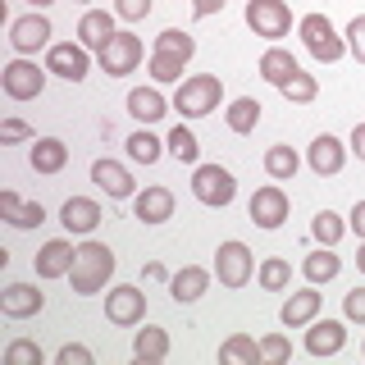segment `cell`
Returning <instances> with one entry per match:
<instances>
[{"label":"cell","instance_id":"16","mask_svg":"<svg viewBox=\"0 0 365 365\" xmlns=\"http://www.w3.org/2000/svg\"><path fill=\"white\" fill-rule=\"evenodd\" d=\"M73 256H78V247L68 242V237H51L37 256H32V265H37L41 279H68V269H73Z\"/></svg>","mask_w":365,"mask_h":365},{"label":"cell","instance_id":"13","mask_svg":"<svg viewBox=\"0 0 365 365\" xmlns=\"http://www.w3.org/2000/svg\"><path fill=\"white\" fill-rule=\"evenodd\" d=\"M347 347V324H342V319H311V324H306V351H311V356H338V351Z\"/></svg>","mask_w":365,"mask_h":365},{"label":"cell","instance_id":"50","mask_svg":"<svg viewBox=\"0 0 365 365\" xmlns=\"http://www.w3.org/2000/svg\"><path fill=\"white\" fill-rule=\"evenodd\" d=\"M351 151L365 160V123H356V128H351Z\"/></svg>","mask_w":365,"mask_h":365},{"label":"cell","instance_id":"21","mask_svg":"<svg viewBox=\"0 0 365 365\" xmlns=\"http://www.w3.org/2000/svg\"><path fill=\"white\" fill-rule=\"evenodd\" d=\"M319 306H324V297H319V292H315V283H311V288L292 292L288 302H283L279 319H283V324H288V329H306V324H311V319L319 315Z\"/></svg>","mask_w":365,"mask_h":365},{"label":"cell","instance_id":"10","mask_svg":"<svg viewBox=\"0 0 365 365\" xmlns=\"http://www.w3.org/2000/svg\"><path fill=\"white\" fill-rule=\"evenodd\" d=\"M251 224L256 228H279L283 220H288V210H292V201H288V192L279 187V182H265V187H256V197H251Z\"/></svg>","mask_w":365,"mask_h":365},{"label":"cell","instance_id":"29","mask_svg":"<svg viewBox=\"0 0 365 365\" xmlns=\"http://www.w3.org/2000/svg\"><path fill=\"white\" fill-rule=\"evenodd\" d=\"M133 356L137 361H165L169 356V334L165 329H155V324H146V329H137V338H133Z\"/></svg>","mask_w":365,"mask_h":365},{"label":"cell","instance_id":"45","mask_svg":"<svg viewBox=\"0 0 365 365\" xmlns=\"http://www.w3.org/2000/svg\"><path fill=\"white\" fill-rule=\"evenodd\" d=\"M55 361H60V365H91V351L78 347V342H64V347L55 351Z\"/></svg>","mask_w":365,"mask_h":365},{"label":"cell","instance_id":"23","mask_svg":"<svg viewBox=\"0 0 365 365\" xmlns=\"http://www.w3.org/2000/svg\"><path fill=\"white\" fill-rule=\"evenodd\" d=\"M128 114H133L137 123H155V119H165V114H169L165 91H160L155 83H151V87H133V91H128Z\"/></svg>","mask_w":365,"mask_h":365},{"label":"cell","instance_id":"22","mask_svg":"<svg viewBox=\"0 0 365 365\" xmlns=\"http://www.w3.org/2000/svg\"><path fill=\"white\" fill-rule=\"evenodd\" d=\"M205 288H210V269H201V265H182L174 279H169V297H174L178 306H187V302H201Z\"/></svg>","mask_w":365,"mask_h":365},{"label":"cell","instance_id":"27","mask_svg":"<svg viewBox=\"0 0 365 365\" xmlns=\"http://www.w3.org/2000/svg\"><path fill=\"white\" fill-rule=\"evenodd\" d=\"M338 269H342V260L334 256V247H315L311 256L302 260L306 283H334V279H338Z\"/></svg>","mask_w":365,"mask_h":365},{"label":"cell","instance_id":"28","mask_svg":"<svg viewBox=\"0 0 365 365\" xmlns=\"http://www.w3.org/2000/svg\"><path fill=\"white\" fill-rule=\"evenodd\" d=\"M297 169H302V160H297V151H292L288 142H274L269 151H265V174H269L274 182H292Z\"/></svg>","mask_w":365,"mask_h":365},{"label":"cell","instance_id":"35","mask_svg":"<svg viewBox=\"0 0 365 365\" xmlns=\"http://www.w3.org/2000/svg\"><path fill=\"white\" fill-rule=\"evenodd\" d=\"M155 51L178 55V60H192V55H197V37H192V32H182V28H165L155 37Z\"/></svg>","mask_w":365,"mask_h":365},{"label":"cell","instance_id":"31","mask_svg":"<svg viewBox=\"0 0 365 365\" xmlns=\"http://www.w3.org/2000/svg\"><path fill=\"white\" fill-rule=\"evenodd\" d=\"M256 283H260L265 292H288V283H292V265H288L283 256H265V260L256 265Z\"/></svg>","mask_w":365,"mask_h":365},{"label":"cell","instance_id":"8","mask_svg":"<svg viewBox=\"0 0 365 365\" xmlns=\"http://www.w3.org/2000/svg\"><path fill=\"white\" fill-rule=\"evenodd\" d=\"M46 68H51L55 78H64V83H83L91 73V51L83 41H55L51 51H46Z\"/></svg>","mask_w":365,"mask_h":365},{"label":"cell","instance_id":"7","mask_svg":"<svg viewBox=\"0 0 365 365\" xmlns=\"http://www.w3.org/2000/svg\"><path fill=\"white\" fill-rule=\"evenodd\" d=\"M251 274H256V256H251L247 242H220L215 251V279L224 288H247Z\"/></svg>","mask_w":365,"mask_h":365},{"label":"cell","instance_id":"4","mask_svg":"<svg viewBox=\"0 0 365 365\" xmlns=\"http://www.w3.org/2000/svg\"><path fill=\"white\" fill-rule=\"evenodd\" d=\"M192 197L201 205H215V210H220V205H228L237 197V178L228 174L224 165H197L192 169Z\"/></svg>","mask_w":365,"mask_h":365},{"label":"cell","instance_id":"46","mask_svg":"<svg viewBox=\"0 0 365 365\" xmlns=\"http://www.w3.org/2000/svg\"><path fill=\"white\" fill-rule=\"evenodd\" d=\"M19 210H23V201H19V192H0V220H5V224H14L19 220Z\"/></svg>","mask_w":365,"mask_h":365},{"label":"cell","instance_id":"54","mask_svg":"<svg viewBox=\"0 0 365 365\" xmlns=\"http://www.w3.org/2000/svg\"><path fill=\"white\" fill-rule=\"evenodd\" d=\"M361 351H365V347H361Z\"/></svg>","mask_w":365,"mask_h":365},{"label":"cell","instance_id":"30","mask_svg":"<svg viewBox=\"0 0 365 365\" xmlns=\"http://www.w3.org/2000/svg\"><path fill=\"white\" fill-rule=\"evenodd\" d=\"M220 361L224 365H260L265 356H260V342L251 338V334H233V338H224Z\"/></svg>","mask_w":365,"mask_h":365},{"label":"cell","instance_id":"36","mask_svg":"<svg viewBox=\"0 0 365 365\" xmlns=\"http://www.w3.org/2000/svg\"><path fill=\"white\" fill-rule=\"evenodd\" d=\"M283 96L292 101V106H311V101L319 96V83H315V73H306V68H297V73L288 78V83L279 87Z\"/></svg>","mask_w":365,"mask_h":365},{"label":"cell","instance_id":"9","mask_svg":"<svg viewBox=\"0 0 365 365\" xmlns=\"http://www.w3.org/2000/svg\"><path fill=\"white\" fill-rule=\"evenodd\" d=\"M96 60H101V73H110V78L133 73V68L142 64V37H137V32H114V41L96 55Z\"/></svg>","mask_w":365,"mask_h":365},{"label":"cell","instance_id":"11","mask_svg":"<svg viewBox=\"0 0 365 365\" xmlns=\"http://www.w3.org/2000/svg\"><path fill=\"white\" fill-rule=\"evenodd\" d=\"M106 319L110 324H142L146 319V292L142 288H133V283H119V288H110L106 297Z\"/></svg>","mask_w":365,"mask_h":365},{"label":"cell","instance_id":"44","mask_svg":"<svg viewBox=\"0 0 365 365\" xmlns=\"http://www.w3.org/2000/svg\"><path fill=\"white\" fill-rule=\"evenodd\" d=\"M37 224H46V210H41V201H23V210H19L14 228H37Z\"/></svg>","mask_w":365,"mask_h":365},{"label":"cell","instance_id":"12","mask_svg":"<svg viewBox=\"0 0 365 365\" xmlns=\"http://www.w3.org/2000/svg\"><path fill=\"white\" fill-rule=\"evenodd\" d=\"M9 46H14L19 55H37L41 46H51V19H46L41 9L14 19V23H9Z\"/></svg>","mask_w":365,"mask_h":365},{"label":"cell","instance_id":"17","mask_svg":"<svg viewBox=\"0 0 365 365\" xmlns=\"http://www.w3.org/2000/svg\"><path fill=\"white\" fill-rule=\"evenodd\" d=\"M114 19H119L114 9H110V14H106V9H87V14L78 19V41H83L87 51L101 55V51L114 41V32H119V28H114Z\"/></svg>","mask_w":365,"mask_h":365},{"label":"cell","instance_id":"51","mask_svg":"<svg viewBox=\"0 0 365 365\" xmlns=\"http://www.w3.org/2000/svg\"><path fill=\"white\" fill-rule=\"evenodd\" d=\"M356 269L365 274V237H361V251H356Z\"/></svg>","mask_w":365,"mask_h":365},{"label":"cell","instance_id":"19","mask_svg":"<svg viewBox=\"0 0 365 365\" xmlns=\"http://www.w3.org/2000/svg\"><path fill=\"white\" fill-rule=\"evenodd\" d=\"M342 165H347V146L334 133H319L311 142V169L319 178H334V174H342Z\"/></svg>","mask_w":365,"mask_h":365},{"label":"cell","instance_id":"18","mask_svg":"<svg viewBox=\"0 0 365 365\" xmlns=\"http://www.w3.org/2000/svg\"><path fill=\"white\" fill-rule=\"evenodd\" d=\"M60 224L68 228V233H78V237H91V233H96V224H101V205L91 201V197H68L60 205Z\"/></svg>","mask_w":365,"mask_h":365},{"label":"cell","instance_id":"20","mask_svg":"<svg viewBox=\"0 0 365 365\" xmlns=\"http://www.w3.org/2000/svg\"><path fill=\"white\" fill-rule=\"evenodd\" d=\"M133 215L142 224H165V220H174V192L169 187H146V192H137L133 197Z\"/></svg>","mask_w":365,"mask_h":365},{"label":"cell","instance_id":"1","mask_svg":"<svg viewBox=\"0 0 365 365\" xmlns=\"http://www.w3.org/2000/svg\"><path fill=\"white\" fill-rule=\"evenodd\" d=\"M114 274V251L106 242H83L73 256V269H68V283H73V297H91L110 283Z\"/></svg>","mask_w":365,"mask_h":365},{"label":"cell","instance_id":"47","mask_svg":"<svg viewBox=\"0 0 365 365\" xmlns=\"http://www.w3.org/2000/svg\"><path fill=\"white\" fill-rule=\"evenodd\" d=\"M192 9H197V19H210L224 9V0H192Z\"/></svg>","mask_w":365,"mask_h":365},{"label":"cell","instance_id":"52","mask_svg":"<svg viewBox=\"0 0 365 365\" xmlns=\"http://www.w3.org/2000/svg\"><path fill=\"white\" fill-rule=\"evenodd\" d=\"M28 5H32V9H46V5H55V0H28Z\"/></svg>","mask_w":365,"mask_h":365},{"label":"cell","instance_id":"15","mask_svg":"<svg viewBox=\"0 0 365 365\" xmlns=\"http://www.w3.org/2000/svg\"><path fill=\"white\" fill-rule=\"evenodd\" d=\"M91 182H96V187L106 192L110 201H128V197H137V182H133V174L119 165V160H96V165H91Z\"/></svg>","mask_w":365,"mask_h":365},{"label":"cell","instance_id":"49","mask_svg":"<svg viewBox=\"0 0 365 365\" xmlns=\"http://www.w3.org/2000/svg\"><path fill=\"white\" fill-rule=\"evenodd\" d=\"M142 274H146V279H151V283H165V279H169L160 260H146V265H142Z\"/></svg>","mask_w":365,"mask_h":365},{"label":"cell","instance_id":"53","mask_svg":"<svg viewBox=\"0 0 365 365\" xmlns=\"http://www.w3.org/2000/svg\"><path fill=\"white\" fill-rule=\"evenodd\" d=\"M78 5H87V0H78Z\"/></svg>","mask_w":365,"mask_h":365},{"label":"cell","instance_id":"37","mask_svg":"<svg viewBox=\"0 0 365 365\" xmlns=\"http://www.w3.org/2000/svg\"><path fill=\"white\" fill-rule=\"evenodd\" d=\"M165 146H169V142H160L155 133H133V137H128V155L137 160V165H155Z\"/></svg>","mask_w":365,"mask_h":365},{"label":"cell","instance_id":"25","mask_svg":"<svg viewBox=\"0 0 365 365\" xmlns=\"http://www.w3.org/2000/svg\"><path fill=\"white\" fill-rule=\"evenodd\" d=\"M297 55L292 51H283V46H269L265 55H260V78H265V83H274V87H283L288 83V78L297 73Z\"/></svg>","mask_w":365,"mask_h":365},{"label":"cell","instance_id":"2","mask_svg":"<svg viewBox=\"0 0 365 365\" xmlns=\"http://www.w3.org/2000/svg\"><path fill=\"white\" fill-rule=\"evenodd\" d=\"M224 101V83L215 73H197V78H182L178 91H174V110L182 119H205V114H215Z\"/></svg>","mask_w":365,"mask_h":365},{"label":"cell","instance_id":"41","mask_svg":"<svg viewBox=\"0 0 365 365\" xmlns=\"http://www.w3.org/2000/svg\"><path fill=\"white\" fill-rule=\"evenodd\" d=\"M114 14H119L123 23H142L146 14H151V0H114Z\"/></svg>","mask_w":365,"mask_h":365},{"label":"cell","instance_id":"40","mask_svg":"<svg viewBox=\"0 0 365 365\" xmlns=\"http://www.w3.org/2000/svg\"><path fill=\"white\" fill-rule=\"evenodd\" d=\"M342 37H347V51H351V55H356V60L365 64V14H356V19H351Z\"/></svg>","mask_w":365,"mask_h":365},{"label":"cell","instance_id":"26","mask_svg":"<svg viewBox=\"0 0 365 365\" xmlns=\"http://www.w3.org/2000/svg\"><path fill=\"white\" fill-rule=\"evenodd\" d=\"M260 110H265V106H260L256 96H237L233 106L224 110V123H228V128H233L237 137H247V133H256V123H260Z\"/></svg>","mask_w":365,"mask_h":365},{"label":"cell","instance_id":"6","mask_svg":"<svg viewBox=\"0 0 365 365\" xmlns=\"http://www.w3.org/2000/svg\"><path fill=\"white\" fill-rule=\"evenodd\" d=\"M247 28L265 41H279L292 32V9L283 0H247Z\"/></svg>","mask_w":365,"mask_h":365},{"label":"cell","instance_id":"3","mask_svg":"<svg viewBox=\"0 0 365 365\" xmlns=\"http://www.w3.org/2000/svg\"><path fill=\"white\" fill-rule=\"evenodd\" d=\"M297 37H302V46L315 55L319 64H338L342 55H347V37L334 28L329 14H306L302 23H297Z\"/></svg>","mask_w":365,"mask_h":365},{"label":"cell","instance_id":"42","mask_svg":"<svg viewBox=\"0 0 365 365\" xmlns=\"http://www.w3.org/2000/svg\"><path fill=\"white\" fill-rule=\"evenodd\" d=\"M0 142H37V133H32L23 119H5L0 123Z\"/></svg>","mask_w":365,"mask_h":365},{"label":"cell","instance_id":"32","mask_svg":"<svg viewBox=\"0 0 365 365\" xmlns=\"http://www.w3.org/2000/svg\"><path fill=\"white\" fill-rule=\"evenodd\" d=\"M182 64H187V60H178V55L151 51V60H146V73H151V83H155V87H165V83H182Z\"/></svg>","mask_w":365,"mask_h":365},{"label":"cell","instance_id":"34","mask_svg":"<svg viewBox=\"0 0 365 365\" xmlns=\"http://www.w3.org/2000/svg\"><path fill=\"white\" fill-rule=\"evenodd\" d=\"M169 155L178 160V165H197L201 160V146H197V133L187 128V123H178L174 133H169Z\"/></svg>","mask_w":365,"mask_h":365},{"label":"cell","instance_id":"48","mask_svg":"<svg viewBox=\"0 0 365 365\" xmlns=\"http://www.w3.org/2000/svg\"><path fill=\"white\" fill-rule=\"evenodd\" d=\"M351 233H356V237H365V201H356V205H351Z\"/></svg>","mask_w":365,"mask_h":365},{"label":"cell","instance_id":"33","mask_svg":"<svg viewBox=\"0 0 365 365\" xmlns=\"http://www.w3.org/2000/svg\"><path fill=\"white\" fill-rule=\"evenodd\" d=\"M311 233H315V242H319V247H338V242H342V233H347V220H342L338 210H319V215H315V224H311Z\"/></svg>","mask_w":365,"mask_h":365},{"label":"cell","instance_id":"14","mask_svg":"<svg viewBox=\"0 0 365 365\" xmlns=\"http://www.w3.org/2000/svg\"><path fill=\"white\" fill-rule=\"evenodd\" d=\"M41 306H46V292L32 288V283H5L0 288V311L9 319H32L41 315Z\"/></svg>","mask_w":365,"mask_h":365},{"label":"cell","instance_id":"43","mask_svg":"<svg viewBox=\"0 0 365 365\" xmlns=\"http://www.w3.org/2000/svg\"><path fill=\"white\" fill-rule=\"evenodd\" d=\"M342 315L351 319V324H365V288H351L347 302H342Z\"/></svg>","mask_w":365,"mask_h":365},{"label":"cell","instance_id":"38","mask_svg":"<svg viewBox=\"0 0 365 365\" xmlns=\"http://www.w3.org/2000/svg\"><path fill=\"white\" fill-rule=\"evenodd\" d=\"M260 356L269 365H283V361H292V342L283 334H269V338H260Z\"/></svg>","mask_w":365,"mask_h":365},{"label":"cell","instance_id":"24","mask_svg":"<svg viewBox=\"0 0 365 365\" xmlns=\"http://www.w3.org/2000/svg\"><path fill=\"white\" fill-rule=\"evenodd\" d=\"M28 160H32V169H37V174H60V169L68 165V146L60 142V137H37Z\"/></svg>","mask_w":365,"mask_h":365},{"label":"cell","instance_id":"5","mask_svg":"<svg viewBox=\"0 0 365 365\" xmlns=\"http://www.w3.org/2000/svg\"><path fill=\"white\" fill-rule=\"evenodd\" d=\"M46 73H51V68H37L28 55H19V60H9L0 68V87H5L9 101H37L41 87H46Z\"/></svg>","mask_w":365,"mask_h":365},{"label":"cell","instance_id":"39","mask_svg":"<svg viewBox=\"0 0 365 365\" xmlns=\"http://www.w3.org/2000/svg\"><path fill=\"white\" fill-rule=\"evenodd\" d=\"M5 361L9 365H41V347H37V342H28V338H19V342H9V347H5Z\"/></svg>","mask_w":365,"mask_h":365}]
</instances>
